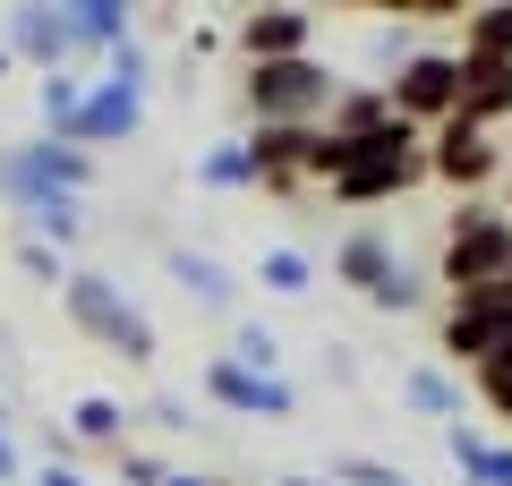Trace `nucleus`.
<instances>
[{
    "mask_svg": "<svg viewBox=\"0 0 512 486\" xmlns=\"http://www.w3.org/2000/svg\"><path fill=\"white\" fill-rule=\"evenodd\" d=\"M205 401L231 410V418H291L299 384L291 376H256V367H239L231 350H222V359H205Z\"/></svg>",
    "mask_w": 512,
    "mask_h": 486,
    "instance_id": "9",
    "label": "nucleus"
},
{
    "mask_svg": "<svg viewBox=\"0 0 512 486\" xmlns=\"http://www.w3.org/2000/svg\"><path fill=\"white\" fill-rule=\"evenodd\" d=\"M231 43L248 52V69L256 60H308V43H316V9H239V26H231Z\"/></svg>",
    "mask_w": 512,
    "mask_h": 486,
    "instance_id": "12",
    "label": "nucleus"
},
{
    "mask_svg": "<svg viewBox=\"0 0 512 486\" xmlns=\"http://www.w3.org/2000/svg\"><path fill=\"white\" fill-rule=\"evenodd\" d=\"M9 69H18V60H9V43H0V77H9Z\"/></svg>",
    "mask_w": 512,
    "mask_h": 486,
    "instance_id": "34",
    "label": "nucleus"
},
{
    "mask_svg": "<svg viewBox=\"0 0 512 486\" xmlns=\"http://www.w3.org/2000/svg\"><path fill=\"white\" fill-rule=\"evenodd\" d=\"M333 486H410V478L393 461H376V452H342L333 461Z\"/></svg>",
    "mask_w": 512,
    "mask_h": 486,
    "instance_id": "26",
    "label": "nucleus"
},
{
    "mask_svg": "<svg viewBox=\"0 0 512 486\" xmlns=\"http://www.w3.org/2000/svg\"><path fill=\"white\" fill-rule=\"evenodd\" d=\"M470 384H478V401H487L495 418H512V342H504V350H487V359L470 367Z\"/></svg>",
    "mask_w": 512,
    "mask_h": 486,
    "instance_id": "24",
    "label": "nucleus"
},
{
    "mask_svg": "<svg viewBox=\"0 0 512 486\" xmlns=\"http://www.w3.org/2000/svg\"><path fill=\"white\" fill-rule=\"evenodd\" d=\"M0 486H26V452H18V435L0 427Z\"/></svg>",
    "mask_w": 512,
    "mask_h": 486,
    "instance_id": "30",
    "label": "nucleus"
},
{
    "mask_svg": "<svg viewBox=\"0 0 512 486\" xmlns=\"http://www.w3.org/2000/svg\"><path fill=\"white\" fill-rule=\"evenodd\" d=\"M461 52H470V60H512V0H478V9H461Z\"/></svg>",
    "mask_w": 512,
    "mask_h": 486,
    "instance_id": "18",
    "label": "nucleus"
},
{
    "mask_svg": "<svg viewBox=\"0 0 512 486\" xmlns=\"http://www.w3.org/2000/svg\"><path fill=\"white\" fill-rule=\"evenodd\" d=\"M197 188H214V197H231V188H256V154L248 137H214L197 154Z\"/></svg>",
    "mask_w": 512,
    "mask_h": 486,
    "instance_id": "19",
    "label": "nucleus"
},
{
    "mask_svg": "<svg viewBox=\"0 0 512 486\" xmlns=\"http://www.w3.org/2000/svg\"><path fill=\"white\" fill-rule=\"evenodd\" d=\"M274 486H333V478H316V469H282Z\"/></svg>",
    "mask_w": 512,
    "mask_h": 486,
    "instance_id": "32",
    "label": "nucleus"
},
{
    "mask_svg": "<svg viewBox=\"0 0 512 486\" xmlns=\"http://www.w3.org/2000/svg\"><path fill=\"white\" fill-rule=\"evenodd\" d=\"M410 52H427V43H419V35H410V26H384V35H376V60H384V77L402 69V60H410Z\"/></svg>",
    "mask_w": 512,
    "mask_h": 486,
    "instance_id": "29",
    "label": "nucleus"
},
{
    "mask_svg": "<svg viewBox=\"0 0 512 486\" xmlns=\"http://www.w3.org/2000/svg\"><path fill=\"white\" fill-rule=\"evenodd\" d=\"M128 435V410L111 393H77L69 401V444H120Z\"/></svg>",
    "mask_w": 512,
    "mask_h": 486,
    "instance_id": "21",
    "label": "nucleus"
},
{
    "mask_svg": "<svg viewBox=\"0 0 512 486\" xmlns=\"http://www.w3.org/2000/svg\"><path fill=\"white\" fill-rule=\"evenodd\" d=\"M393 120H402V111H393V94H384V86H342V103L325 111V137L359 145V137H384Z\"/></svg>",
    "mask_w": 512,
    "mask_h": 486,
    "instance_id": "17",
    "label": "nucleus"
},
{
    "mask_svg": "<svg viewBox=\"0 0 512 486\" xmlns=\"http://www.w3.org/2000/svg\"><path fill=\"white\" fill-rule=\"evenodd\" d=\"M384 94H393V111H402L410 128H444L461 111V52H444V43L410 52L402 69L384 77Z\"/></svg>",
    "mask_w": 512,
    "mask_h": 486,
    "instance_id": "8",
    "label": "nucleus"
},
{
    "mask_svg": "<svg viewBox=\"0 0 512 486\" xmlns=\"http://www.w3.org/2000/svg\"><path fill=\"white\" fill-rule=\"evenodd\" d=\"M0 427H9V401H0Z\"/></svg>",
    "mask_w": 512,
    "mask_h": 486,
    "instance_id": "35",
    "label": "nucleus"
},
{
    "mask_svg": "<svg viewBox=\"0 0 512 486\" xmlns=\"http://www.w3.org/2000/svg\"><path fill=\"white\" fill-rule=\"evenodd\" d=\"M26 486H86V478H77V469H69V461H43V469H35V478H26Z\"/></svg>",
    "mask_w": 512,
    "mask_h": 486,
    "instance_id": "31",
    "label": "nucleus"
},
{
    "mask_svg": "<svg viewBox=\"0 0 512 486\" xmlns=\"http://www.w3.org/2000/svg\"><path fill=\"white\" fill-rule=\"evenodd\" d=\"M239 103H248L256 128H325V111L342 103V77L325 69V60H256L248 86H239Z\"/></svg>",
    "mask_w": 512,
    "mask_h": 486,
    "instance_id": "3",
    "label": "nucleus"
},
{
    "mask_svg": "<svg viewBox=\"0 0 512 486\" xmlns=\"http://www.w3.org/2000/svg\"><path fill=\"white\" fill-rule=\"evenodd\" d=\"M504 205H512V180H504Z\"/></svg>",
    "mask_w": 512,
    "mask_h": 486,
    "instance_id": "36",
    "label": "nucleus"
},
{
    "mask_svg": "<svg viewBox=\"0 0 512 486\" xmlns=\"http://www.w3.org/2000/svg\"><path fill=\"white\" fill-rule=\"evenodd\" d=\"M436 333H444V359H461V367H478L487 350H504V342H512V282L453 290L444 316H436Z\"/></svg>",
    "mask_w": 512,
    "mask_h": 486,
    "instance_id": "7",
    "label": "nucleus"
},
{
    "mask_svg": "<svg viewBox=\"0 0 512 486\" xmlns=\"http://www.w3.org/2000/svg\"><path fill=\"white\" fill-rule=\"evenodd\" d=\"M333 282L359 290L376 316H419V307H427L419 265H410V256L393 248L384 231H342V239H333Z\"/></svg>",
    "mask_w": 512,
    "mask_h": 486,
    "instance_id": "4",
    "label": "nucleus"
},
{
    "mask_svg": "<svg viewBox=\"0 0 512 486\" xmlns=\"http://www.w3.org/2000/svg\"><path fill=\"white\" fill-rule=\"evenodd\" d=\"M60 307H69V324L86 333L94 350H111V359H128V367H154V316L137 307V290L128 282H111V273H94V265H69V282H60Z\"/></svg>",
    "mask_w": 512,
    "mask_h": 486,
    "instance_id": "2",
    "label": "nucleus"
},
{
    "mask_svg": "<svg viewBox=\"0 0 512 486\" xmlns=\"http://www.w3.org/2000/svg\"><path fill=\"white\" fill-rule=\"evenodd\" d=\"M163 478H171V461H163V452H137V444L120 452V486H163Z\"/></svg>",
    "mask_w": 512,
    "mask_h": 486,
    "instance_id": "28",
    "label": "nucleus"
},
{
    "mask_svg": "<svg viewBox=\"0 0 512 486\" xmlns=\"http://www.w3.org/2000/svg\"><path fill=\"white\" fill-rule=\"evenodd\" d=\"M18 273H26V282H43V290H60V282H69V256L43 248V239H18Z\"/></svg>",
    "mask_w": 512,
    "mask_h": 486,
    "instance_id": "27",
    "label": "nucleus"
},
{
    "mask_svg": "<svg viewBox=\"0 0 512 486\" xmlns=\"http://www.w3.org/2000/svg\"><path fill=\"white\" fill-rule=\"evenodd\" d=\"M444 461H453L461 486H512V444H487L470 418H461V427H444Z\"/></svg>",
    "mask_w": 512,
    "mask_h": 486,
    "instance_id": "16",
    "label": "nucleus"
},
{
    "mask_svg": "<svg viewBox=\"0 0 512 486\" xmlns=\"http://www.w3.org/2000/svg\"><path fill=\"white\" fill-rule=\"evenodd\" d=\"M137 128H146V94L111 86V77H77V69L43 77V137L103 154V145H128Z\"/></svg>",
    "mask_w": 512,
    "mask_h": 486,
    "instance_id": "1",
    "label": "nucleus"
},
{
    "mask_svg": "<svg viewBox=\"0 0 512 486\" xmlns=\"http://www.w3.org/2000/svg\"><path fill=\"white\" fill-rule=\"evenodd\" d=\"M60 9H69V43L77 52H120V43H137V9H128V0H60Z\"/></svg>",
    "mask_w": 512,
    "mask_h": 486,
    "instance_id": "15",
    "label": "nucleus"
},
{
    "mask_svg": "<svg viewBox=\"0 0 512 486\" xmlns=\"http://www.w3.org/2000/svg\"><path fill=\"white\" fill-rule=\"evenodd\" d=\"M231 359L239 367H256V376H282V342H274V324H239V342H231Z\"/></svg>",
    "mask_w": 512,
    "mask_h": 486,
    "instance_id": "25",
    "label": "nucleus"
},
{
    "mask_svg": "<svg viewBox=\"0 0 512 486\" xmlns=\"http://www.w3.org/2000/svg\"><path fill=\"white\" fill-rule=\"evenodd\" d=\"M402 401H410L419 418L461 427V376H444V367H410V376H402Z\"/></svg>",
    "mask_w": 512,
    "mask_h": 486,
    "instance_id": "20",
    "label": "nucleus"
},
{
    "mask_svg": "<svg viewBox=\"0 0 512 486\" xmlns=\"http://www.w3.org/2000/svg\"><path fill=\"white\" fill-rule=\"evenodd\" d=\"M478 282H512V214L461 197L444 222V290H478Z\"/></svg>",
    "mask_w": 512,
    "mask_h": 486,
    "instance_id": "6",
    "label": "nucleus"
},
{
    "mask_svg": "<svg viewBox=\"0 0 512 486\" xmlns=\"http://www.w3.org/2000/svg\"><path fill=\"white\" fill-rule=\"evenodd\" d=\"M453 120L487 128V137H495V120H512V60H470L461 52V111Z\"/></svg>",
    "mask_w": 512,
    "mask_h": 486,
    "instance_id": "14",
    "label": "nucleus"
},
{
    "mask_svg": "<svg viewBox=\"0 0 512 486\" xmlns=\"http://www.w3.org/2000/svg\"><path fill=\"white\" fill-rule=\"evenodd\" d=\"M163 273H171V282H180L197 307H214V316H239V273L222 265V256H197V248H180V239H171V248H163Z\"/></svg>",
    "mask_w": 512,
    "mask_h": 486,
    "instance_id": "13",
    "label": "nucleus"
},
{
    "mask_svg": "<svg viewBox=\"0 0 512 486\" xmlns=\"http://www.w3.org/2000/svg\"><path fill=\"white\" fill-rule=\"evenodd\" d=\"M256 282L282 290V299H299V290H316V256H308V248H291V239H274V248L256 256Z\"/></svg>",
    "mask_w": 512,
    "mask_h": 486,
    "instance_id": "22",
    "label": "nucleus"
},
{
    "mask_svg": "<svg viewBox=\"0 0 512 486\" xmlns=\"http://www.w3.org/2000/svg\"><path fill=\"white\" fill-rule=\"evenodd\" d=\"M0 43H9V60H35L43 77H60L77 60L69 9H60V0H26V9H9V18H0Z\"/></svg>",
    "mask_w": 512,
    "mask_h": 486,
    "instance_id": "11",
    "label": "nucleus"
},
{
    "mask_svg": "<svg viewBox=\"0 0 512 486\" xmlns=\"http://www.w3.org/2000/svg\"><path fill=\"white\" fill-rule=\"evenodd\" d=\"M0 205L26 222V239H43V248H60V256L86 239V197L52 188L35 162H26V145H0Z\"/></svg>",
    "mask_w": 512,
    "mask_h": 486,
    "instance_id": "5",
    "label": "nucleus"
},
{
    "mask_svg": "<svg viewBox=\"0 0 512 486\" xmlns=\"http://www.w3.org/2000/svg\"><path fill=\"white\" fill-rule=\"evenodd\" d=\"M495 171H504V162H495V137H487V128H470V120L427 128V180H444V188H461V197H478Z\"/></svg>",
    "mask_w": 512,
    "mask_h": 486,
    "instance_id": "10",
    "label": "nucleus"
},
{
    "mask_svg": "<svg viewBox=\"0 0 512 486\" xmlns=\"http://www.w3.org/2000/svg\"><path fill=\"white\" fill-rule=\"evenodd\" d=\"M163 486H214V478H197V469H171V478Z\"/></svg>",
    "mask_w": 512,
    "mask_h": 486,
    "instance_id": "33",
    "label": "nucleus"
},
{
    "mask_svg": "<svg viewBox=\"0 0 512 486\" xmlns=\"http://www.w3.org/2000/svg\"><path fill=\"white\" fill-rule=\"evenodd\" d=\"M94 77H111V86H128V94H154V52H146V35L120 43V52H103V69H94Z\"/></svg>",
    "mask_w": 512,
    "mask_h": 486,
    "instance_id": "23",
    "label": "nucleus"
}]
</instances>
